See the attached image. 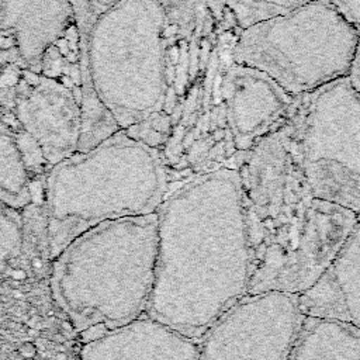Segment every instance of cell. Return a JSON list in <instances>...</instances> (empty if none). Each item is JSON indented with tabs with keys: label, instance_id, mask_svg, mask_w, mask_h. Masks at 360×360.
<instances>
[{
	"label": "cell",
	"instance_id": "obj_1",
	"mask_svg": "<svg viewBox=\"0 0 360 360\" xmlns=\"http://www.w3.org/2000/svg\"><path fill=\"white\" fill-rule=\"evenodd\" d=\"M156 217L146 315L198 342L248 295L252 256L236 166L187 177L166 194Z\"/></svg>",
	"mask_w": 360,
	"mask_h": 360
},
{
	"label": "cell",
	"instance_id": "obj_2",
	"mask_svg": "<svg viewBox=\"0 0 360 360\" xmlns=\"http://www.w3.org/2000/svg\"><path fill=\"white\" fill-rule=\"evenodd\" d=\"M235 166L252 256L248 294L305 292L336 259L357 214L315 197L283 127Z\"/></svg>",
	"mask_w": 360,
	"mask_h": 360
},
{
	"label": "cell",
	"instance_id": "obj_3",
	"mask_svg": "<svg viewBox=\"0 0 360 360\" xmlns=\"http://www.w3.org/2000/svg\"><path fill=\"white\" fill-rule=\"evenodd\" d=\"M80 68L77 152L163 111L165 18L158 0H122L103 13L80 51Z\"/></svg>",
	"mask_w": 360,
	"mask_h": 360
},
{
	"label": "cell",
	"instance_id": "obj_4",
	"mask_svg": "<svg viewBox=\"0 0 360 360\" xmlns=\"http://www.w3.org/2000/svg\"><path fill=\"white\" fill-rule=\"evenodd\" d=\"M156 253V212L104 221L52 257V297L77 332L131 323L148 312Z\"/></svg>",
	"mask_w": 360,
	"mask_h": 360
},
{
	"label": "cell",
	"instance_id": "obj_5",
	"mask_svg": "<svg viewBox=\"0 0 360 360\" xmlns=\"http://www.w3.org/2000/svg\"><path fill=\"white\" fill-rule=\"evenodd\" d=\"M169 193L160 150L124 129L86 152H75L44 180L46 239L51 257L86 229L104 221L158 211Z\"/></svg>",
	"mask_w": 360,
	"mask_h": 360
},
{
	"label": "cell",
	"instance_id": "obj_6",
	"mask_svg": "<svg viewBox=\"0 0 360 360\" xmlns=\"http://www.w3.org/2000/svg\"><path fill=\"white\" fill-rule=\"evenodd\" d=\"M359 37L330 0H314L239 30L231 56L298 97L349 77Z\"/></svg>",
	"mask_w": 360,
	"mask_h": 360
},
{
	"label": "cell",
	"instance_id": "obj_7",
	"mask_svg": "<svg viewBox=\"0 0 360 360\" xmlns=\"http://www.w3.org/2000/svg\"><path fill=\"white\" fill-rule=\"evenodd\" d=\"M316 198L360 214V96L349 77L294 97L283 125Z\"/></svg>",
	"mask_w": 360,
	"mask_h": 360
},
{
	"label": "cell",
	"instance_id": "obj_8",
	"mask_svg": "<svg viewBox=\"0 0 360 360\" xmlns=\"http://www.w3.org/2000/svg\"><path fill=\"white\" fill-rule=\"evenodd\" d=\"M304 318L298 295L248 294L198 340V360H288Z\"/></svg>",
	"mask_w": 360,
	"mask_h": 360
},
{
	"label": "cell",
	"instance_id": "obj_9",
	"mask_svg": "<svg viewBox=\"0 0 360 360\" xmlns=\"http://www.w3.org/2000/svg\"><path fill=\"white\" fill-rule=\"evenodd\" d=\"M165 18L163 111L173 115L204 76L219 38L207 0H158Z\"/></svg>",
	"mask_w": 360,
	"mask_h": 360
},
{
	"label": "cell",
	"instance_id": "obj_10",
	"mask_svg": "<svg viewBox=\"0 0 360 360\" xmlns=\"http://www.w3.org/2000/svg\"><path fill=\"white\" fill-rule=\"evenodd\" d=\"M15 124L41 148L53 167L77 152L82 135V104L62 83L24 69L14 90Z\"/></svg>",
	"mask_w": 360,
	"mask_h": 360
},
{
	"label": "cell",
	"instance_id": "obj_11",
	"mask_svg": "<svg viewBox=\"0 0 360 360\" xmlns=\"http://www.w3.org/2000/svg\"><path fill=\"white\" fill-rule=\"evenodd\" d=\"M219 90L238 153L249 152L280 129L294 103L270 76L233 62L232 56L224 68Z\"/></svg>",
	"mask_w": 360,
	"mask_h": 360
},
{
	"label": "cell",
	"instance_id": "obj_12",
	"mask_svg": "<svg viewBox=\"0 0 360 360\" xmlns=\"http://www.w3.org/2000/svg\"><path fill=\"white\" fill-rule=\"evenodd\" d=\"M80 360H198V342L143 315L87 339Z\"/></svg>",
	"mask_w": 360,
	"mask_h": 360
},
{
	"label": "cell",
	"instance_id": "obj_13",
	"mask_svg": "<svg viewBox=\"0 0 360 360\" xmlns=\"http://www.w3.org/2000/svg\"><path fill=\"white\" fill-rule=\"evenodd\" d=\"M73 25L70 0H4L0 10V38L13 39L25 69L38 73L45 51Z\"/></svg>",
	"mask_w": 360,
	"mask_h": 360
},
{
	"label": "cell",
	"instance_id": "obj_14",
	"mask_svg": "<svg viewBox=\"0 0 360 360\" xmlns=\"http://www.w3.org/2000/svg\"><path fill=\"white\" fill-rule=\"evenodd\" d=\"M302 314L360 328V218L322 277L298 295Z\"/></svg>",
	"mask_w": 360,
	"mask_h": 360
},
{
	"label": "cell",
	"instance_id": "obj_15",
	"mask_svg": "<svg viewBox=\"0 0 360 360\" xmlns=\"http://www.w3.org/2000/svg\"><path fill=\"white\" fill-rule=\"evenodd\" d=\"M288 360H360V328L305 316Z\"/></svg>",
	"mask_w": 360,
	"mask_h": 360
},
{
	"label": "cell",
	"instance_id": "obj_16",
	"mask_svg": "<svg viewBox=\"0 0 360 360\" xmlns=\"http://www.w3.org/2000/svg\"><path fill=\"white\" fill-rule=\"evenodd\" d=\"M44 181L34 183L17 141L14 125L0 121V201L22 212L37 200Z\"/></svg>",
	"mask_w": 360,
	"mask_h": 360
},
{
	"label": "cell",
	"instance_id": "obj_17",
	"mask_svg": "<svg viewBox=\"0 0 360 360\" xmlns=\"http://www.w3.org/2000/svg\"><path fill=\"white\" fill-rule=\"evenodd\" d=\"M314 0H226L225 20L238 30L288 13Z\"/></svg>",
	"mask_w": 360,
	"mask_h": 360
},
{
	"label": "cell",
	"instance_id": "obj_18",
	"mask_svg": "<svg viewBox=\"0 0 360 360\" xmlns=\"http://www.w3.org/2000/svg\"><path fill=\"white\" fill-rule=\"evenodd\" d=\"M24 242L21 212L0 201V270L21 253Z\"/></svg>",
	"mask_w": 360,
	"mask_h": 360
},
{
	"label": "cell",
	"instance_id": "obj_19",
	"mask_svg": "<svg viewBox=\"0 0 360 360\" xmlns=\"http://www.w3.org/2000/svg\"><path fill=\"white\" fill-rule=\"evenodd\" d=\"M172 129H173L172 115H169L165 111H158L149 115L148 118H145L143 121L128 127L124 131L132 139L159 150L167 143L172 135Z\"/></svg>",
	"mask_w": 360,
	"mask_h": 360
},
{
	"label": "cell",
	"instance_id": "obj_20",
	"mask_svg": "<svg viewBox=\"0 0 360 360\" xmlns=\"http://www.w3.org/2000/svg\"><path fill=\"white\" fill-rule=\"evenodd\" d=\"M121 1L122 0H70L79 31L80 51L86 45L96 20Z\"/></svg>",
	"mask_w": 360,
	"mask_h": 360
},
{
	"label": "cell",
	"instance_id": "obj_21",
	"mask_svg": "<svg viewBox=\"0 0 360 360\" xmlns=\"http://www.w3.org/2000/svg\"><path fill=\"white\" fill-rule=\"evenodd\" d=\"M338 11L360 31V0H330Z\"/></svg>",
	"mask_w": 360,
	"mask_h": 360
},
{
	"label": "cell",
	"instance_id": "obj_22",
	"mask_svg": "<svg viewBox=\"0 0 360 360\" xmlns=\"http://www.w3.org/2000/svg\"><path fill=\"white\" fill-rule=\"evenodd\" d=\"M349 80L360 96V37H359L356 56H354V60H353V65H352V69L349 73Z\"/></svg>",
	"mask_w": 360,
	"mask_h": 360
},
{
	"label": "cell",
	"instance_id": "obj_23",
	"mask_svg": "<svg viewBox=\"0 0 360 360\" xmlns=\"http://www.w3.org/2000/svg\"><path fill=\"white\" fill-rule=\"evenodd\" d=\"M208 6L218 22V25H221L225 20V6H226V0H207Z\"/></svg>",
	"mask_w": 360,
	"mask_h": 360
},
{
	"label": "cell",
	"instance_id": "obj_24",
	"mask_svg": "<svg viewBox=\"0 0 360 360\" xmlns=\"http://www.w3.org/2000/svg\"><path fill=\"white\" fill-rule=\"evenodd\" d=\"M3 3H4V0H0V10H1V6H3Z\"/></svg>",
	"mask_w": 360,
	"mask_h": 360
},
{
	"label": "cell",
	"instance_id": "obj_25",
	"mask_svg": "<svg viewBox=\"0 0 360 360\" xmlns=\"http://www.w3.org/2000/svg\"><path fill=\"white\" fill-rule=\"evenodd\" d=\"M357 218H360V214H359V215H357Z\"/></svg>",
	"mask_w": 360,
	"mask_h": 360
}]
</instances>
